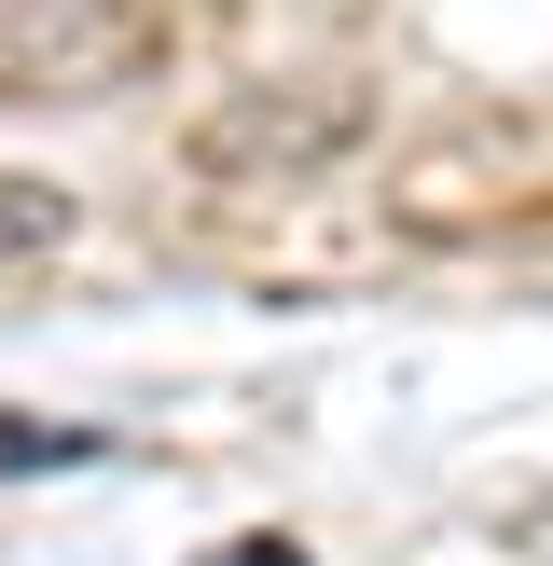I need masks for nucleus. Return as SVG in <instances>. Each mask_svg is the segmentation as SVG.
<instances>
[{
  "mask_svg": "<svg viewBox=\"0 0 553 566\" xmlns=\"http://www.w3.org/2000/svg\"><path fill=\"white\" fill-rule=\"evenodd\" d=\"M55 235H70V193L0 166V263H28V249H55Z\"/></svg>",
  "mask_w": 553,
  "mask_h": 566,
  "instance_id": "2",
  "label": "nucleus"
},
{
  "mask_svg": "<svg viewBox=\"0 0 553 566\" xmlns=\"http://www.w3.org/2000/svg\"><path fill=\"white\" fill-rule=\"evenodd\" d=\"M359 125H374L359 83H236V97L194 125V180H221V193H291V180H319V166H346Z\"/></svg>",
  "mask_w": 553,
  "mask_h": 566,
  "instance_id": "1",
  "label": "nucleus"
},
{
  "mask_svg": "<svg viewBox=\"0 0 553 566\" xmlns=\"http://www.w3.org/2000/svg\"><path fill=\"white\" fill-rule=\"evenodd\" d=\"M70 457H97V429H55V415H0V484H14V470H70Z\"/></svg>",
  "mask_w": 553,
  "mask_h": 566,
  "instance_id": "3",
  "label": "nucleus"
},
{
  "mask_svg": "<svg viewBox=\"0 0 553 566\" xmlns=\"http://www.w3.org/2000/svg\"><path fill=\"white\" fill-rule=\"evenodd\" d=\"M221 566H304V553L291 539H249V553H221Z\"/></svg>",
  "mask_w": 553,
  "mask_h": 566,
  "instance_id": "4",
  "label": "nucleus"
}]
</instances>
